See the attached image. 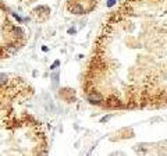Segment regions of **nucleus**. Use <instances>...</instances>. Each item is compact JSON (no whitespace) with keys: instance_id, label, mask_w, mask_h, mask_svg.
Listing matches in <instances>:
<instances>
[{"instance_id":"obj_1","label":"nucleus","mask_w":167,"mask_h":156,"mask_svg":"<svg viewBox=\"0 0 167 156\" xmlns=\"http://www.w3.org/2000/svg\"><path fill=\"white\" fill-rule=\"evenodd\" d=\"M31 93L20 78L0 75V155L29 153V135L40 137L33 119L21 109Z\"/></svg>"},{"instance_id":"obj_2","label":"nucleus","mask_w":167,"mask_h":156,"mask_svg":"<svg viewBox=\"0 0 167 156\" xmlns=\"http://www.w3.org/2000/svg\"><path fill=\"white\" fill-rule=\"evenodd\" d=\"M25 43V32L15 24L3 3H0V60L15 54Z\"/></svg>"},{"instance_id":"obj_3","label":"nucleus","mask_w":167,"mask_h":156,"mask_svg":"<svg viewBox=\"0 0 167 156\" xmlns=\"http://www.w3.org/2000/svg\"><path fill=\"white\" fill-rule=\"evenodd\" d=\"M98 0H68L67 2V10L72 14H87L92 11L96 7Z\"/></svg>"},{"instance_id":"obj_4","label":"nucleus","mask_w":167,"mask_h":156,"mask_svg":"<svg viewBox=\"0 0 167 156\" xmlns=\"http://www.w3.org/2000/svg\"><path fill=\"white\" fill-rule=\"evenodd\" d=\"M88 99H89L91 103H100L102 100H103V96H102L99 92H92L89 96H88Z\"/></svg>"}]
</instances>
